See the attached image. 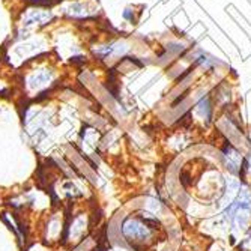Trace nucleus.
<instances>
[{
    "label": "nucleus",
    "mask_w": 251,
    "mask_h": 251,
    "mask_svg": "<svg viewBox=\"0 0 251 251\" xmlns=\"http://www.w3.org/2000/svg\"><path fill=\"white\" fill-rule=\"evenodd\" d=\"M199 110L201 111V115L206 118V119L211 118V105H209V100L208 98H203L199 102Z\"/></svg>",
    "instance_id": "obj_7"
},
{
    "label": "nucleus",
    "mask_w": 251,
    "mask_h": 251,
    "mask_svg": "<svg viewBox=\"0 0 251 251\" xmlns=\"http://www.w3.org/2000/svg\"><path fill=\"white\" fill-rule=\"evenodd\" d=\"M54 81V73L49 68H38L27 74L26 77V89L29 92H41V90L49 89Z\"/></svg>",
    "instance_id": "obj_3"
},
{
    "label": "nucleus",
    "mask_w": 251,
    "mask_h": 251,
    "mask_svg": "<svg viewBox=\"0 0 251 251\" xmlns=\"http://www.w3.org/2000/svg\"><path fill=\"white\" fill-rule=\"evenodd\" d=\"M124 17H125L126 20H132V14H131V11H129V9H126V11L124 12Z\"/></svg>",
    "instance_id": "obj_9"
},
{
    "label": "nucleus",
    "mask_w": 251,
    "mask_h": 251,
    "mask_svg": "<svg viewBox=\"0 0 251 251\" xmlns=\"http://www.w3.org/2000/svg\"><path fill=\"white\" fill-rule=\"evenodd\" d=\"M32 3H36V5H44V3H51L53 0H29Z\"/></svg>",
    "instance_id": "obj_8"
},
{
    "label": "nucleus",
    "mask_w": 251,
    "mask_h": 251,
    "mask_svg": "<svg viewBox=\"0 0 251 251\" xmlns=\"http://www.w3.org/2000/svg\"><path fill=\"white\" fill-rule=\"evenodd\" d=\"M53 18V14L45 9H29L25 15V25L26 26H42Z\"/></svg>",
    "instance_id": "obj_5"
},
{
    "label": "nucleus",
    "mask_w": 251,
    "mask_h": 251,
    "mask_svg": "<svg viewBox=\"0 0 251 251\" xmlns=\"http://www.w3.org/2000/svg\"><path fill=\"white\" fill-rule=\"evenodd\" d=\"M226 153H227V155H226L227 159H229V166H230V169H232L233 172H236L238 167H239V164H241V161H242L241 155H239L233 148L226 149Z\"/></svg>",
    "instance_id": "obj_6"
},
{
    "label": "nucleus",
    "mask_w": 251,
    "mask_h": 251,
    "mask_svg": "<svg viewBox=\"0 0 251 251\" xmlns=\"http://www.w3.org/2000/svg\"><path fill=\"white\" fill-rule=\"evenodd\" d=\"M156 224L158 221L155 218L128 217L122 223V235L134 248H137L139 245H145V242H149L153 238Z\"/></svg>",
    "instance_id": "obj_1"
},
{
    "label": "nucleus",
    "mask_w": 251,
    "mask_h": 251,
    "mask_svg": "<svg viewBox=\"0 0 251 251\" xmlns=\"http://www.w3.org/2000/svg\"><path fill=\"white\" fill-rule=\"evenodd\" d=\"M226 218L230 220L233 227L236 229H245L251 218V194L248 190L242 188L239 194L233 199L232 203H229V208L224 212Z\"/></svg>",
    "instance_id": "obj_2"
},
{
    "label": "nucleus",
    "mask_w": 251,
    "mask_h": 251,
    "mask_svg": "<svg viewBox=\"0 0 251 251\" xmlns=\"http://www.w3.org/2000/svg\"><path fill=\"white\" fill-rule=\"evenodd\" d=\"M98 3L95 0H86V2H74V3H68L63 6V12L66 15H70L73 18H87V17H94L98 14Z\"/></svg>",
    "instance_id": "obj_4"
}]
</instances>
